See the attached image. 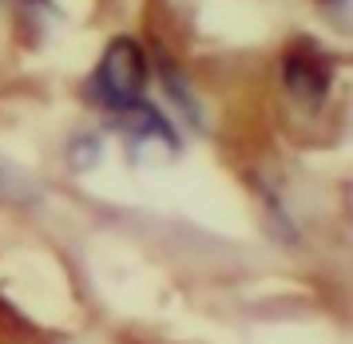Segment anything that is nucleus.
<instances>
[{"instance_id":"obj_2","label":"nucleus","mask_w":353,"mask_h":344,"mask_svg":"<svg viewBox=\"0 0 353 344\" xmlns=\"http://www.w3.org/2000/svg\"><path fill=\"white\" fill-rule=\"evenodd\" d=\"M334 76H337V60L314 44H298L282 56V87H286L290 99H298L305 107L325 103V95L334 92Z\"/></svg>"},{"instance_id":"obj_5","label":"nucleus","mask_w":353,"mask_h":344,"mask_svg":"<svg viewBox=\"0 0 353 344\" xmlns=\"http://www.w3.org/2000/svg\"><path fill=\"white\" fill-rule=\"evenodd\" d=\"M163 87H167V95H171L179 107H183V115H187V119H194V115H199L194 99L187 95V79L179 76V72H167V76H163Z\"/></svg>"},{"instance_id":"obj_1","label":"nucleus","mask_w":353,"mask_h":344,"mask_svg":"<svg viewBox=\"0 0 353 344\" xmlns=\"http://www.w3.org/2000/svg\"><path fill=\"white\" fill-rule=\"evenodd\" d=\"M151 79V60L135 36H115L108 40L96 72L88 79V99L103 111H123L139 103Z\"/></svg>"},{"instance_id":"obj_4","label":"nucleus","mask_w":353,"mask_h":344,"mask_svg":"<svg viewBox=\"0 0 353 344\" xmlns=\"http://www.w3.org/2000/svg\"><path fill=\"white\" fill-rule=\"evenodd\" d=\"M99 158H103L99 135H76V139L68 142V162H72V171H92V166H99Z\"/></svg>"},{"instance_id":"obj_3","label":"nucleus","mask_w":353,"mask_h":344,"mask_svg":"<svg viewBox=\"0 0 353 344\" xmlns=\"http://www.w3.org/2000/svg\"><path fill=\"white\" fill-rule=\"evenodd\" d=\"M119 115V135L128 139V151L131 155H179V135L175 127L163 119L159 111L151 107V103H131V107L115 111Z\"/></svg>"}]
</instances>
